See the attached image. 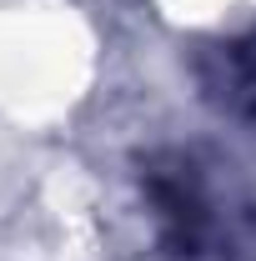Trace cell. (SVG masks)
Here are the masks:
<instances>
[{
    "mask_svg": "<svg viewBox=\"0 0 256 261\" xmlns=\"http://www.w3.org/2000/svg\"><path fill=\"white\" fill-rule=\"evenodd\" d=\"M141 196L161 261H256V196L231 161L201 146L151 151Z\"/></svg>",
    "mask_w": 256,
    "mask_h": 261,
    "instance_id": "obj_1",
    "label": "cell"
},
{
    "mask_svg": "<svg viewBox=\"0 0 256 261\" xmlns=\"http://www.w3.org/2000/svg\"><path fill=\"white\" fill-rule=\"evenodd\" d=\"M196 75H201L206 100L221 116H231V121H241V126L256 130V35L201 50Z\"/></svg>",
    "mask_w": 256,
    "mask_h": 261,
    "instance_id": "obj_2",
    "label": "cell"
}]
</instances>
